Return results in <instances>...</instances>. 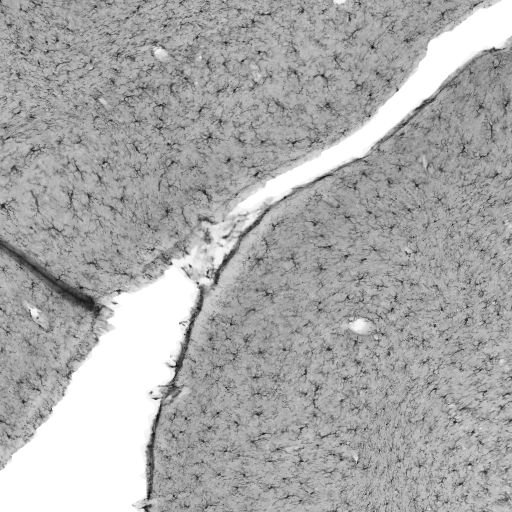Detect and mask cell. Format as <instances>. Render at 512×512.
Returning a JSON list of instances; mask_svg holds the SVG:
<instances>
[{"mask_svg": "<svg viewBox=\"0 0 512 512\" xmlns=\"http://www.w3.org/2000/svg\"><path fill=\"white\" fill-rule=\"evenodd\" d=\"M1 464L61 400L106 328L98 301L3 246L1 254Z\"/></svg>", "mask_w": 512, "mask_h": 512, "instance_id": "obj_1", "label": "cell"}]
</instances>
